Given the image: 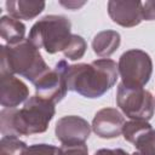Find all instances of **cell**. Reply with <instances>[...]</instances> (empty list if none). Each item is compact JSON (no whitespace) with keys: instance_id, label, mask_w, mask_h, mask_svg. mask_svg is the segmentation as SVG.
I'll return each mask as SVG.
<instances>
[{"instance_id":"3","label":"cell","mask_w":155,"mask_h":155,"mask_svg":"<svg viewBox=\"0 0 155 155\" xmlns=\"http://www.w3.org/2000/svg\"><path fill=\"white\" fill-rule=\"evenodd\" d=\"M0 50V74L19 75L35 84L51 70L39 48L28 39L13 46L1 45Z\"/></svg>"},{"instance_id":"5","label":"cell","mask_w":155,"mask_h":155,"mask_svg":"<svg viewBox=\"0 0 155 155\" xmlns=\"http://www.w3.org/2000/svg\"><path fill=\"white\" fill-rule=\"evenodd\" d=\"M117 69L121 84L127 87H144L153 74V61L145 51L131 48L120 56Z\"/></svg>"},{"instance_id":"17","label":"cell","mask_w":155,"mask_h":155,"mask_svg":"<svg viewBox=\"0 0 155 155\" xmlns=\"http://www.w3.org/2000/svg\"><path fill=\"white\" fill-rule=\"evenodd\" d=\"M151 125L148 121H143V120H130L127 122H125L124 128H122V136L125 138V140L133 143V140L147 128H149Z\"/></svg>"},{"instance_id":"18","label":"cell","mask_w":155,"mask_h":155,"mask_svg":"<svg viewBox=\"0 0 155 155\" xmlns=\"http://www.w3.org/2000/svg\"><path fill=\"white\" fill-rule=\"evenodd\" d=\"M24 155H58V148L46 143L33 144L27 148Z\"/></svg>"},{"instance_id":"15","label":"cell","mask_w":155,"mask_h":155,"mask_svg":"<svg viewBox=\"0 0 155 155\" xmlns=\"http://www.w3.org/2000/svg\"><path fill=\"white\" fill-rule=\"evenodd\" d=\"M139 155H155V130L150 126L132 143Z\"/></svg>"},{"instance_id":"2","label":"cell","mask_w":155,"mask_h":155,"mask_svg":"<svg viewBox=\"0 0 155 155\" xmlns=\"http://www.w3.org/2000/svg\"><path fill=\"white\" fill-rule=\"evenodd\" d=\"M56 114L54 103L31 96L21 109L4 108L0 111L1 136H30L44 133Z\"/></svg>"},{"instance_id":"20","label":"cell","mask_w":155,"mask_h":155,"mask_svg":"<svg viewBox=\"0 0 155 155\" xmlns=\"http://www.w3.org/2000/svg\"><path fill=\"white\" fill-rule=\"evenodd\" d=\"M142 16L144 21H155V0L142 2Z\"/></svg>"},{"instance_id":"11","label":"cell","mask_w":155,"mask_h":155,"mask_svg":"<svg viewBox=\"0 0 155 155\" xmlns=\"http://www.w3.org/2000/svg\"><path fill=\"white\" fill-rule=\"evenodd\" d=\"M0 104L4 108L13 109L29 98L28 86L18 78L11 74H0Z\"/></svg>"},{"instance_id":"21","label":"cell","mask_w":155,"mask_h":155,"mask_svg":"<svg viewBox=\"0 0 155 155\" xmlns=\"http://www.w3.org/2000/svg\"><path fill=\"white\" fill-rule=\"evenodd\" d=\"M93 155H132V154H128L126 150H124L121 148H116V149H107V148H103V149L97 150Z\"/></svg>"},{"instance_id":"6","label":"cell","mask_w":155,"mask_h":155,"mask_svg":"<svg viewBox=\"0 0 155 155\" xmlns=\"http://www.w3.org/2000/svg\"><path fill=\"white\" fill-rule=\"evenodd\" d=\"M116 104L131 120L149 121L155 113V98L151 92L143 87H127L121 82L116 90Z\"/></svg>"},{"instance_id":"14","label":"cell","mask_w":155,"mask_h":155,"mask_svg":"<svg viewBox=\"0 0 155 155\" xmlns=\"http://www.w3.org/2000/svg\"><path fill=\"white\" fill-rule=\"evenodd\" d=\"M0 34L8 46H13L25 40V25L11 16H2L0 18Z\"/></svg>"},{"instance_id":"8","label":"cell","mask_w":155,"mask_h":155,"mask_svg":"<svg viewBox=\"0 0 155 155\" xmlns=\"http://www.w3.org/2000/svg\"><path fill=\"white\" fill-rule=\"evenodd\" d=\"M91 126L81 116L67 115L58 119L54 127L56 138L65 145L85 143L91 134Z\"/></svg>"},{"instance_id":"19","label":"cell","mask_w":155,"mask_h":155,"mask_svg":"<svg viewBox=\"0 0 155 155\" xmlns=\"http://www.w3.org/2000/svg\"><path fill=\"white\" fill-rule=\"evenodd\" d=\"M58 155H88V148L85 143L75 145L63 144L61 148H58Z\"/></svg>"},{"instance_id":"9","label":"cell","mask_w":155,"mask_h":155,"mask_svg":"<svg viewBox=\"0 0 155 155\" xmlns=\"http://www.w3.org/2000/svg\"><path fill=\"white\" fill-rule=\"evenodd\" d=\"M125 122L124 115L117 109L103 108L94 114L91 127L99 138L111 139L122 134Z\"/></svg>"},{"instance_id":"12","label":"cell","mask_w":155,"mask_h":155,"mask_svg":"<svg viewBox=\"0 0 155 155\" xmlns=\"http://www.w3.org/2000/svg\"><path fill=\"white\" fill-rule=\"evenodd\" d=\"M45 1H34V0H7L5 7L8 12V16L21 21V19H33L39 16L45 8Z\"/></svg>"},{"instance_id":"1","label":"cell","mask_w":155,"mask_h":155,"mask_svg":"<svg viewBox=\"0 0 155 155\" xmlns=\"http://www.w3.org/2000/svg\"><path fill=\"white\" fill-rule=\"evenodd\" d=\"M68 91L79 93L86 98H99L107 93L119 76L115 61L99 58L91 63H78L64 65Z\"/></svg>"},{"instance_id":"7","label":"cell","mask_w":155,"mask_h":155,"mask_svg":"<svg viewBox=\"0 0 155 155\" xmlns=\"http://www.w3.org/2000/svg\"><path fill=\"white\" fill-rule=\"evenodd\" d=\"M65 63H67L65 59L58 61L53 69H51L39 81L34 84L36 96L46 101H50L54 104L61 102L65 97L68 92V86L64 74Z\"/></svg>"},{"instance_id":"13","label":"cell","mask_w":155,"mask_h":155,"mask_svg":"<svg viewBox=\"0 0 155 155\" xmlns=\"http://www.w3.org/2000/svg\"><path fill=\"white\" fill-rule=\"evenodd\" d=\"M120 44L121 36L116 30H103L94 35L92 48L98 57L108 58L119 48Z\"/></svg>"},{"instance_id":"16","label":"cell","mask_w":155,"mask_h":155,"mask_svg":"<svg viewBox=\"0 0 155 155\" xmlns=\"http://www.w3.org/2000/svg\"><path fill=\"white\" fill-rule=\"evenodd\" d=\"M86 48H87L86 40L78 34H73L68 47L63 51V54L65 58H68L70 61H78L84 57Z\"/></svg>"},{"instance_id":"4","label":"cell","mask_w":155,"mask_h":155,"mask_svg":"<svg viewBox=\"0 0 155 155\" xmlns=\"http://www.w3.org/2000/svg\"><path fill=\"white\" fill-rule=\"evenodd\" d=\"M71 23L62 15H47L36 21L29 30L28 40L48 54L63 52L71 40Z\"/></svg>"},{"instance_id":"10","label":"cell","mask_w":155,"mask_h":155,"mask_svg":"<svg viewBox=\"0 0 155 155\" xmlns=\"http://www.w3.org/2000/svg\"><path fill=\"white\" fill-rule=\"evenodd\" d=\"M108 15L111 21L121 27L132 28L143 21L142 1L139 0H110L108 1Z\"/></svg>"},{"instance_id":"23","label":"cell","mask_w":155,"mask_h":155,"mask_svg":"<svg viewBox=\"0 0 155 155\" xmlns=\"http://www.w3.org/2000/svg\"><path fill=\"white\" fill-rule=\"evenodd\" d=\"M132 155H139V154H138V153H137V151H134V153H133V154H132Z\"/></svg>"},{"instance_id":"22","label":"cell","mask_w":155,"mask_h":155,"mask_svg":"<svg viewBox=\"0 0 155 155\" xmlns=\"http://www.w3.org/2000/svg\"><path fill=\"white\" fill-rule=\"evenodd\" d=\"M59 4L64 7H67L68 10L74 11V10H78L79 7L84 6L86 2L85 1H73V0H70V1H59Z\"/></svg>"}]
</instances>
